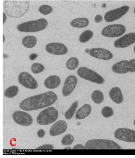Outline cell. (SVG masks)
I'll list each match as a JSON object with an SVG mask.
<instances>
[{
	"label": "cell",
	"instance_id": "ffe728a7",
	"mask_svg": "<svg viewBox=\"0 0 135 158\" xmlns=\"http://www.w3.org/2000/svg\"><path fill=\"white\" fill-rule=\"evenodd\" d=\"M71 25L76 28L86 27L89 24V21L86 18H78L74 19L71 22Z\"/></svg>",
	"mask_w": 135,
	"mask_h": 158
},
{
	"label": "cell",
	"instance_id": "4dcf8cb0",
	"mask_svg": "<svg viewBox=\"0 0 135 158\" xmlns=\"http://www.w3.org/2000/svg\"><path fill=\"white\" fill-rule=\"evenodd\" d=\"M129 72L134 73L135 72V59H132L129 61Z\"/></svg>",
	"mask_w": 135,
	"mask_h": 158
},
{
	"label": "cell",
	"instance_id": "3957f363",
	"mask_svg": "<svg viewBox=\"0 0 135 158\" xmlns=\"http://www.w3.org/2000/svg\"><path fill=\"white\" fill-rule=\"evenodd\" d=\"M48 25V23L44 18L36 21H29L18 25L17 29L21 32H37L44 30Z\"/></svg>",
	"mask_w": 135,
	"mask_h": 158
},
{
	"label": "cell",
	"instance_id": "44dd1931",
	"mask_svg": "<svg viewBox=\"0 0 135 158\" xmlns=\"http://www.w3.org/2000/svg\"><path fill=\"white\" fill-rule=\"evenodd\" d=\"M37 43V39L34 36H27L23 40V44L26 48H31L35 47Z\"/></svg>",
	"mask_w": 135,
	"mask_h": 158
},
{
	"label": "cell",
	"instance_id": "836d02e7",
	"mask_svg": "<svg viewBox=\"0 0 135 158\" xmlns=\"http://www.w3.org/2000/svg\"><path fill=\"white\" fill-rule=\"evenodd\" d=\"M103 20V17L101 15H96L95 18V22L96 23H99L101 22Z\"/></svg>",
	"mask_w": 135,
	"mask_h": 158
},
{
	"label": "cell",
	"instance_id": "cb8c5ba5",
	"mask_svg": "<svg viewBox=\"0 0 135 158\" xmlns=\"http://www.w3.org/2000/svg\"><path fill=\"white\" fill-rule=\"evenodd\" d=\"M18 91L19 88L17 86H11L5 90L4 96L7 98H13L17 95Z\"/></svg>",
	"mask_w": 135,
	"mask_h": 158
},
{
	"label": "cell",
	"instance_id": "9a60e30c",
	"mask_svg": "<svg viewBox=\"0 0 135 158\" xmlns=\"http://www.w3.org/2000/svg\"><path fill=\"white\" fill-rule=\"evenodd\" d=\"M67 128L66 122L63 120H60L51 127L50 129L49 134L52 136L59 135L65 132Z\"/></svg>",
	"mask_w": 135,
	"mask_h": 158
},
{
	"label": "cell",
	"instance_id": "8992f818",
	"mask_svg": "<svg viewBox=\"0 0 135 158\" xmlns=\"http://www.w3.org/2000/svg\"><path fill=\"white\" fill-rule=\"evenodd\" d=\"M125 31V27L123 25H111L104 27L102 31L101 34L107 37H117L122 35Z\"/></svg>",
	"mask_w": 135,
	"mask_h": 158
},
{
	"label": "cell",
	"instance_id": "d590c367",
	"mask_svg": "<svg viewBox=\"0 0 135 158\" xmlns=\"http://www.w3.org/2000/svg\"><path fill=\"white\" fill-rule=\"evenodd\" d=\"M38 56V55L37 53H32L29 56V59L33 61L36 60Z\"/></svg>",
	"mask_w": 135,
	"mask_h": 158
},
{
	"label": "cell",
	"instance_id": "ac0fdd59",
	"mask_svg": "<svg viewBox=\"0 0 135 158\" xmlns=\"http://www.w3.org/2000/svg\"><path fill=\"white\" fill-rule=\"evenodd\" d=\"M61 83V78L59 77L56 75L51 76L46 78L44 85L47 88L54 89L60 85Z\"/></svg>",
	"mask_w": 135,
	"mask_h": 158
},
{
	"label": "cell",
	"instance_id": "b9f144b4",
	"mask_svg": "<svg viewBox=\"0 0 135 158\" xmlns=\"http://www.w3.org/2000/svg\"><path fill=\"white\" fill-rule=\"evenodd\" d=\"M134 14H135V9H134Z\"/></svg>",
	"mask_w": 135,
	"mask_h": 158
},
{
	"label": "cell",
	"instance_id": "7c38bea8",
	"mask_svg": "<svg viewBox=\"0 0 135 158\" xmlns=\"http://www.w3.org/2000/svg\"><path fill=\"white\" fill-rule=\"evenodd\" d=\"M47 52L56 55H65L67 53L68 49L65 45L61 43H51L46 45Z\"/></svg>",
	"mask_w": 135,
	"mask_h": 158
},
{
	"label": "cell",
	"instance_id": "277c9868",
	"mask_svg": "<svg viewBox=\"0 0 135 158\" xmlns=\"http://www.w3.org/2000/svg\"><path fill=\"white\" fill-rule=\"evenodd\" d=\"M59 113L53 107H49L42 110L37 118V122L41 125H47L54 123L58 119Z\"/></svg>",
	"mask_w": 135,
	"mask_h": 158
},
{
	"label": "cell",
	"instance_id": "83f0119b",
	"mask_svg": "<svg viewBox=\"0 0 135 158\" xmlns=\"http://www.w3.org/2000/svg\"><path fill=\"white\" fill-rule=\"evenodd\" d=\"M74 138L73 135L71 134H67L65 135L62 139V145L63 146L72 145V143L74 142Z\"/></svg>",
	"mask_w": 135,
	"mask_h": 158
},
{
	"label": "cell",
	"instance_id": "ba28073f",
	"mask_svg": "<svg viewBox=\"0 0 135 158\" xmlns=\"http://www.w3.org/2000/svg\"><path fill=\"white\" fill-rule=\"evenodd\" d=\"M19 83L29 89H36L38 87L37 82L31 74L27 72H23L18 77Z\"/></svg>",
	"mask_w": 135,
	"mask_h": 158
},
{
	"label": "cell",
	"instance_id": "d6986e66",
	"mask_svg": "<svg viewBox=\"0 0 135 158\" xmlns=\"http://www.w3.org/2000/svg\"><path fill=\"white\" fill-rule=\"evenodd\" d=\"M91 111V107L89 104H85L80 108L76 114V119L78 120L84 119L88 116Z\"/></svg>",
	"mask_w": 135,
	"mask_h": 158
},
{
	"label": "cell",
	"instance_id": "ab89813d",
	"mask_svg": "<svg viewBox=\"0 0 135 158\" xmlns=\"http://www.w3.org/2000/svg\"><path fill=\"white\" fill-rule=\"evenodd\" d=\"M134 52H135V46H134Z\"/></svg>",
	"mask_w": 135,
	"mask_h": 158
},
{
	"label": "cell",
	"instance_id": "4316f807",
	"mask_svg": "<svg viewBox=\"0 0 135 158\" xmlns=\"http://www.w3.org/2000/svg\"><path fill=\"white\" fill-rule=\"evenodd\" d=\"M45 70V67L40 63H34L31 66V71L34 74H39L42 73Z\"/></svg>",
	"mask_w": 135,
	"mask_h": 158
},
{
	"label": "cell",
	"instance_id": "52a82bcc",
	"mask_svg": "<svg viewBox=\"0 0 135 158\" xmlns=\"http://www.w3.org/2000/svg\"><path fill=\"white\" fill-rule=\"evenodd\" d=\"M114 136L119 140L128 142H135V130L119 128L116 130Z\"/></svg>",
	"mask_w": 135,
	"mask_h": 158
},
{
	"label": "cell",
	"instance_id": "8d00e7d4",
	"mask_svg": "<svg viewBox=\"0 0 135 158\" xmlns=\"http://www.w3.org/2000/svg\"><path fill=\"white\" fill-rule=\"evenodd\" d=\"M6 19H7V15L4 13H3V23H5V22L6 21Z\"/></svg>",
	"mask_w": 135,
	"mask_h": 158
},
{
	"label": "cell",
	"instance_id": "e575fe53",
	"mask_svg": "<svg viewBox=\"0 0 135 158\" xmlns=\"http://www.w3.org/2000/svg\"><path fill=\"white\" fill-rule=\"evenodd\" d=\"M86 149L85 147H84L81 144H78V145L75 146L74 148H73V149Z\"/></svg>",
	"mask_w": 135,
	"mask_h": 158
},
{
	"label": "cell",
	"instance_id": "f546056e",
	"mask_svg": "<svg viewBox=\"0 0 135 158\" xmlns=\"http://www.w3.org/2000/svg\"><path fill=\"white\" fill-rule=\"evenodd\" d=\"M39 10L42 14L44 15H48L52 12L53 9L49 5H43L40 7Z\"/></svg>",
	"mask_w": 135,
	"mask_h": 158
},
{
	"label": "cell",
	"instance_id": "d4e9b609",
	"mask_svg": "<svg viewBox=\"0 0 135 158\" xmlns=\"http://www.w3.org/2000/svg\"><path fill=\"white\" fill-rule=\"evenodd\" d=\"M93 35V32L89 30H86L80 35L79 39V41L81 43H86L92 38Z\"/></svg>",
	"mask_w": 135,
	"mask_h": 158
},
{
	"label": "cell",
	"instance_id": "603a6c76",
	"mask_svg": "<svg viewBox=\"0 0 135 158\" xmlns=\"http://www.w3.org/2000/svg\"><path fill=\"white\" fill-rule=\"evenodd\" d=\"M78 105V101H75L74 102H73L70 109L65 112V116L67 120H70L72 119L75 113Z\"/></svg>",
	"mask_w": 135,
	"mask_h": 158
},
{
	"label": "cell",
	"instance_id": "8fae6325",
	"mask_svg": "<svg viewBox=\"0 0 135 158\" xmlns=\"http://www.w3.org/2000/svg\"><path fill=\"white\" fill-rule=\"evenodd\" d=\"M135 43V33H130L126 34L116 40L114 43L116 48H126Z\"/></svg>",
	"mask_w": 135,
	"mask_h": 158
},
{
	"label": "cell",
	"instance_id": "4fadbf2b",
	"mask_svg": "<svg viewBox=\"0 0 135 158\" xmlns=\"http://www.w3.org/2000/svg\"><path fill=\"white\" fill-rule=\"evenodd\" d=\"M78 79L76 77L70 75L65 79L62 89V94L64 97L70 95L76 86Z\"/></svg>",
	"mask_w": 135,
	"mask_h": 158
},
{
	"label": "cell",
	"instance_id": "60d3db41",
	"mask_svg": "<svg viewBox=\"0 0 135 158\" xmlns=\"http://www.w3.org/2000/svg\"><path fill=\"white\" fill-rule=\"evenodd\" d=\"M134 125L135 126V120H134Z\"/></svg>",
	"mask_w": 135,
	"mask_h": 158
},
{
	"label": "cell",
	"instance_id": "1f68e13d",
	"mask_svg": "<svg viewBox=\"0 0 135 158\" xmlns=\"http://www.w3.org/2000/svg\"><path fill=\"white\" fill-rule=\"evenodd\" d=\"M53 148H54V147L52 144H46V145H42V146L38 147L37 149L50 150L53 149Z\"/></svg>",
	"mask_w": 135,
	"mask_h": 158
},
{
	"label": "cell",
	"instance_id": "9c48e42d",
	"mask_svg": "<svg viewBox=\"0 0 135 158\" xmlns=\"http://www.w3.org/2000/svg\"><path fill=\"white\" fill-rule=\"evenodd\" d=\"M12 117L15 123L23 126L31 125L33 122V119L31 115L27 113L22 111H16L14 113Z\"/></svg>",
	"mask_w": 135,
	"mask_h": 158
},
{
	"label": "cell",
	"instance_id": "30bf717a",
	"mask_svg": "<svg viewBox=\"0 0 135 158\" xmlns=\"http://www.w3.org/2000/svg\"><path fill=\"white\" fill-rule=\"evenodd\" d=\"M129 9L128 6H124L121 8L107 12L104 15L105 21L111 23L116 20H118L124 15L129 10Z\"/></svg>",
	"mask_w": 135,
	"mask_h": 158
},
{
	"label": "cell",
	"instance_id": "2e32d148",
	"mask_svg": "<svg viewBox=\"0 0 135 158\" xmlns=\"http://www.w3.org/2000/svg\"><path fill=\"white\" fill-rule=\"evenodd\" d=\"M129 61L122 60L115 64L112 66V70L116 73L125 74L129 72Z\"/></svg>",
	"mask_w": 135,
	"mask_h": 158
},
{
	"label": "cell",
	"instance_id": "e0dca14e",
	"mask_svg": "<svg viewBox=\"0 0 135 158\" xmlns=\"http://www.w3.org/2000/svg\"><path fill=\"white\" fill-rule=\"evenodd\" d=\"M109 96L111 99L117 104H120L124 100V97L121 89L119 87L113 88L109 92Z\"/></svg>",
	"mask_w": 135,
	"mask_h": 158
},
{
	"label": "cell",
	"instance_id": "6da1fadb",
	"mask_svg": "<svg viewBox=\"0 0 135 158\" xmlns=\"http://www.w3.org/2000/svg\"><path fill=\"white\" fill-rule=\"evenodd\" d=\"M58 97L53 91H48L39 95L29 97L23 100L20 104L23 110L30 111L46 108L54 104Z\"/></svg>",
	"mask_w": 135,
	"mask_h": 158
},
{
	"label": "cell",
	"instance_id": "f1b7e54d",
	"mask_svg": "<svg viewBox=\"0 0 135 158\" xmlns=\"http://www.w3.org/2000/svg\"><path fill=\"white\" fill-rule=\"evenodd\" d=\"M101 113L103 117L105 118H109L113 115V110L111 107L105 106L102 110Z\"/></svg>",
	"mask_w": 135,
	"mask_h": 158
},
{
	"label": "cell",
	"instance_id": "5b68a950",
	"mask_svg": "<svg viewBox=\"0 0 135 158\" xmlns=\"http://www.w3.org/2000/svg\"><path fill=\"white\" fill-rule=\"evenodd\" d=\"M77 74L81 78L96 84L101 85L104 82V78L101 76L86 67H80L78 70Z\"/></svg>",
	"mask_w": 135,
	"mask_h": 158
},
{
	"label": "cell",
	"instance_id": "74e56055",
	"mask_svg": "<svg viewBox=\"0 0 135 158\" xmlns=\"http://www.w3.org/2000/svg\"><path fill=\"white\" fill-rule=\"evenodd\" d=\"M5 36H4V35H3V42H4V41H5Z\"/></svg>",
	"mask_w": 135,
	"mask_h": 158
},
{
	"label": "cell",
	"instance_id": "5bb4252c",
	"mask_svg": "<svg viewBox=\"0 0 135 158\" xmlns=\"http://www.w3.org/2000/svg\"><path fill=\"white\" fill-rule=\"evenodd\" d=\"M90 55L96 59L109 60L112 59L113 55L109 50L101 48H92L90 50Z\"/></svg>",
	"mask_w": 135,
	"mask_h": 158
},
{
	"label": "cell",
	"instance_id": "484cf974",
	"mask_svg": "<svg viewBox=\"0 0 135 158\" xmlns=\"http://www.w3.org/2000/svg\"><path fill=\"white\" fill-rule=\"evenodd\" d=\"M79 64L78 59L75 57L70 58L66 63V66L67 69L70 70H74L77 68Z\"/></svg>",
	"mask_w": 135,
	"mask_h": 158
},
{
	"label": "cell",
	"instance_id": "f35d334b",
	"mask_svg": "<svg viewBox=\"0 0 135 158\" xmlns=\"http://www.w3.org/2000/svg\"><path fill=\"white\" fill-rule=\"evenodd\" d=\"M71 149V148H69V147H68V148H65V149Z\"/></svg>",
	"mask_w": 135,
	"mask_h": 158
},
{
	"label": "cell",
	"instance_id": "7a4b0ae2",
	"mask_svg": "<svg viewBox=\"0 0 135 158\" xmlns=\"http://www.w3.org/2000/svg\"><path fill=\"white\" fill-rule=\"evenodd\" d=\"M86 149H121L120 145L109 139H95L88 140L85 145Z\"/></svg>",
	"mask_w": 135,
	"mask_h": 158
},
{
	"label": "cell",
	"instance_id": "d6a6232c",
	"mask_svg": "<svg viewBox=\"0 0 135 158\" xmlns=\"http://www.w3.org/2000/svg\"><path fill=\"white\" fill-rule=\"evenodd\" d=\"M45 130L42 129H40L37 132L38 136L39 138H42L45 136Z\"/></svg>",
	"mask_w": 135,
	"mask_h": 158
},
{
	"label": "cell",
	"instance_id": "7402d4cb",
	"mask_svg": "<svg viewBox=\"0 0 135 158\" xmlns=\"http://www.w3.org/2000/svg\"><path fill=\"white\" fill-rule=\"evenodd\" d=\"M91 99L96 104H100L103 102L104 96L102 91L95 90L91 94Z\"/></svg>",
	"mask_w": 135,
	"mask_h": 158
}]
</instances>
